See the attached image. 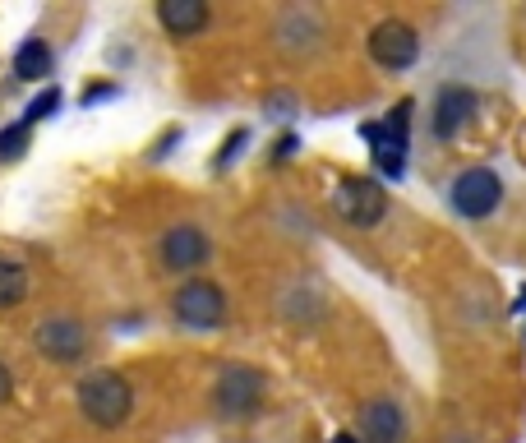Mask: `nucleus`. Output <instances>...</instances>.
<instances>
[{
  "label": "nucleus",
  "mask_w": 526,
  "mask_h": 443,
  "mask_svg": "<svg viewBox=\"0 0 526 443\" xmlns=\"http://www.w3.org/2000/svg\"><path fill=\"white\" fill-rule=\"evenodd\" d=\"M208 19H213V10H208L204 0H162L157 5V24L167 28L171 37H194V33H204Z\"/></svg>",
  "instance_id": "nucleus-12"
},
{
  "label": "nucleus",
  "mask_w": 526,
  "mask_h": 443,
  "mask_svg": "<svg viewBox=\"0 0 526 443\" xmlns=\"http://www.w3.org/2000/svg\"><path fill=\"white\" fill-rule=\"evenodd\" d=\"M448 204H453L462 217H471V222L490 217L494 208L503 204V180H499V171H490V167H467L462 176L453 180V190H448Z\"/></svg>",
  "instance_id": "nucleus-5"
},
{
  "label": "nucleus",
  "mask_w": 526,
  "mask_h": 443,
  "mask_svg": "<svg viewBox=\"0 0 526 443\" xmlns=\"http://www.w3.org/2000/svg\"><path fill=\"white\" fill-rule=\"evenodd\" d=\"M28 148V125H10V130H0V162H19Z\"/></svg>",
  "instance_id": "nucleus-16"
},
{
  "label": "nucleus",
  "mask_w": 526,
  "mask_h": 443,
  "mask_svg": "<svg viewBox=\"0 0 526 443\" xmlns=\"http://www.w3.org/2000/svg\"><path fill=\"white\" fill-rule=\"evenodd\" d=\"M245 139H250V134H245V130H236V134H227V148H222V157H217V167H227L231 157H236V153H240V148H245Z\"/></svg>",
  "instance_id": "nucleus-18"
},
{
  "label": "nucleus",
  "mask_w": 526,
  "mask_h": 443,
  "mask_svg": "<svg viewBox=\"0 0 526 443\" xmlns=\"http://www.w3.org/2000/svg\"><path fill=\"white\" fill-rule=\"evenodd\" d=\"M74 397H79L84 420H93L97 430H120V425L130 420V411H134V388H130V379L116 374V370L84 374L79 388H74Z\"/></svg>",
  "instance_id": "nucleus-1"
},
{
  "label": "nucleus",
  "mask_w": 526,
  "mask_h": 443,
  "mask_svg": "<svg viewBox=\"0 0 526 443\" xmlns=\"http://www.w3.org/2000/svg\"><path fill=\"white\" fill-rule=\"evenodd\" d=\"M333 208H337L342 222L370 231V227H379L383 213H388V194H383V185L379 180H370V176H347L333 190Z\"/></svg>",
  "instance_id": "nucleus-3"
},
{
  "label": "nucleus",
  "mask_w": 526,
  "mask_h": 443,
  "mask_svg": "<svg viewBox=\"0 0 526 443\" xmlns=\"http://www.w3.org/2000/svg\"><path fill=\"white\" fill-rule=\"evenodd\" d=\"M157 254H162V268H171V273H194V268L208 264L213 240H208V231L194 227V222H176L167 236L157 240Z\"/></svg>",
  "instance_id": "nucleus-8"
},
{
  "label": "nucleus",
  "mask_w": 526,
  "mask_h": 443,
  "mask_svg": "<svg viewBox=\"0 0 526 443\" xmlns=\"http://www.w3.org/2000/svg\"><path fill=\"white\" fill-rule=\"evenodd\" d=\"M370 56L379 70H411L420 60V37L402 19H379L370 33Z\"/></svg>",
  "instance_id": "nucleus-6"
},
{
  "label": "nucleus",
  "mask_w": 526,
  "mask_h": 443,
  "mask_svg": "<svg viewBox=\"0 0 526 443\" xmlns=\"http://www.w3.org/2000/svg\"><path fill=\"white\" fill-rule=\"evenodd\" d=\"M60 111V88H47V93L42 97H33V102H28V111H24V125L28 130H33L37 120H51Z\"/></svg>",
  "instance_id": "nucleus-17"
},
{
  "label": "nucleus",
  "mask_w": 526,
  "mask_h": 443,
  "mask_svg": "<svg viewBox=\"0 0 526 443\" xmlns=\"http://www.w3.org/2000/svg\"><path fill=\"white\" fill-rule=\"evenodd\" d=\"M171 314H176L185 328H194V333H213V328H222V319H227V296H222L217 282L194 277V282H185V287L171 296Z\"/></svg>",
  "instance_id": "nucleus-2"
},
{
  "label": "nucleus",
  "mask_w": 526,
  "mask_h": 443,
  "mask_svg": "<svg viewBox=\"0 0 526 443\" xmlns=\"http://www.w3.org/2000/svg\"><path fill=\"white\" fill-rule=\"evenodd\" d=\"M277 310L287 314V319H296V324H314V319L328 310V300H323L319 287H300V291H287Z\"/></svg>",
  "instance_id": "nucleus-14"
},
{
  "label": "nucleus",
  "mask_w": 526,
  "mask_h": 443,
  "mask_svg": "<svg viewBox=\"0 0 526 443\" xmlns=\"http://www.w3.org/2000/svg\"><path fill=\"white\" fill-rule=\"evenodd\" d=\"M14 393V379H10V370H5V365H0V402H5V397Z\"/></svg>",
  "instance_id": "nucleus-19"
},
{
  "label": "nucleus",
  "mask_w": 526,
  "mask_h": 443,
  "mask_svg": "<svg viewBox=\"0 0 526 443\" xmlns=\"http://www.w3.org/2000/svg\"><path fill=\"white\" fill-rule=\"evenodd\" d=\"M273 37H277V47L287 51V56H314V51L323 47V37H328V24H323L319 10L291 5V10L277 14Z\"/></svg>",
  "instance_id": "nucleus-7"
},
{
  "label": "nucleus",
  "mask_w": 526,
  "mask_h": 443,
  "mask_svg": "<svg viewBox=\"0 0 526 443\" xmlns=\"http://www.w3.org/2000/svg\"><path fill=\"white\" fill-rule=\"evenodd\" d=\"M213 407L222 420L254 416V411L263 407V374L254 370V365H227V370L217 374Z\"/></svg>",
  "instance_id": "nucleus-4"
},
{
  "label": "nucleus",
  "mask_w": 526,
  "mask_h": 443,
  "mask_svg": "<svg viewBox=\"0 0 526 443\" xmlns=\"http://www.w3.org/2000/svg\"><path fill=\"white\" fill-rule=\"evenodd\" d=\"M360 430L370 443H402L407 439V416H402L393 397H374V402L360 407Z\"/></svg>",
  "instance_id": "nucleus-11"
},
{
  "label": "nucleus",
  "mask_w": 526,
  "mask_h": 443,
  "mask_svg": "<svg viewBox=\"0 0 526 443\" xmlns=\"http://www.w3.org/2000/svg\"><path fill=\"white\" fill-rule=\"evenodd\" d=\"M434 134L439 139H453V134H462L476 120V93L462 84H448L439 88V97H434Z\"/></svg>",
  "instance_id": "nucleus-10"
},
{
  "label": "nucleus",
  "mask_w": 526,
  "mask_h": 443,
  "mask_svg": "<svg viewBox=\"0 0 526 443\" xmlns=\"http://www.w3.org/2000/svg\"><path fill=\"white\" fill-rule=\"evenodd\" d=\"M51 65H56V56H51V47L42 42V37H28L24 47L14 51V74H19L24 84H37V79H47Z\"/></svg>",
  "instance_id": "nucleus-13"
},
{
  "label": "nucleus",
  "mask_w": 526,
  "mask_h": 443,
  "mask_svg": "<svg viewBox=\"0 0 526 443\" xmlns=\"http://www.w3.org/2000/svg\"><path fill=\"white\" fill-rule=\"evenodd\" d=\"M33 347L42 351L47 360H56V365H74V360L88 351V333L79 319H65V314H56V319H42L33 333Z\"/></svg>",
  "instance_id": "nucleus-9"
},
{
  "label": "nucleus",
  "mask_w": 526,
  "mask_h": 443,
  "mask_svg": "<svg viewBox=\"0 0 526 443\" xmlns=\"http://www.w3.org/2000/svg\"><path fill=\"white\" fill-rule=\"evenodd\" d=\"M291 153H296V139H282V144L273 148V162H277V157H291Z\"/></svg>",
  "instance_id": "nucleus-20"
},
{
  "label": "nucleus",
  "mask_w": 526,
  "mask_h": 443,
  "mask_svg": "<svg viewBox=\"0 0 526 443\" xmlns=\"http://www.w3.org/2000/svg\"><path fill=\"white\" fill-rule=\"evenodd\" d=\"M24 296H28V268L14 264V259H0V310L24 305Z\"/></svg>",
  "instance_id": "nucleus-15"
}]
</instances>
